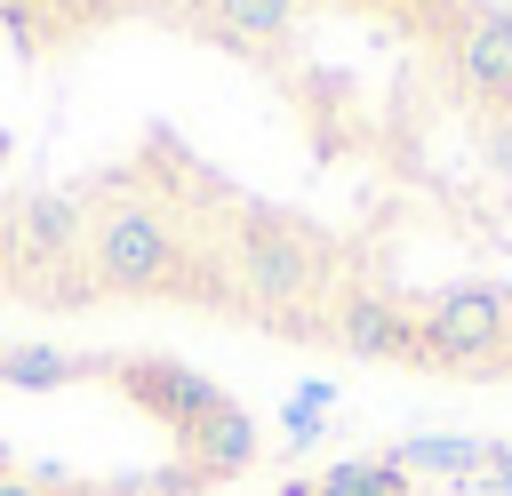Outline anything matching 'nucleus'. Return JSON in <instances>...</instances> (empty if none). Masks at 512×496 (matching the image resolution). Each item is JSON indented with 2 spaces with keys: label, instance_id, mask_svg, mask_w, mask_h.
Here are the masks:
<instances>
[{
  "label": "nucleus",
  "instance_id": "1",
  "mask_svg": "<svg viewBox=\"0 0 512 496\" xmlns=\"http://www.w3.org/2000/svg\"><path fill=\"white\" fill-rule=\"evenodd\" d=\"M88 264L104 280V296H160L176 288V264H184V240L160 208L144 200H104L88 216Z\"/></svg>",
  "mask_w": 512,
  "mask_h": 496
},
{
  "label": "nucleus",
  "instance_id": "2",
  "mask_svg": "<svg viewBox=\"0 0 512 496\" xmlns=\"http://www.w3.org/2000/svg\"><path fill=\"white\" fill-rule=\"evenodd\" d=\"M408 328H416L408 344L416 368H488L512 352V296L488 280H456L424 312H408Z\"/></svg>",
  "mask_w": 512,
  "mask_h": 496
},
{
  "label": "nucleus",
  "instance_id": "3",
  "mask_svg": "<svg viewBox=\"0 0 512 496\" xmlns=\"http://www.w3.org/2000/svg\"><path fill=\"white\" fill-rule=\"evenodd\" d=\"M328 280H336L328 248L304 240V232H256L248 224L240 248H232V296L248 312H304V304L328 296Z\"/></svg>",
  "mask_w": 512,
  "mask_h": 496
},
{
  "label": "nucleus",
  "instance_id": "4",
  "mask_svg": "<svg viewBox=\"0 0 512 496\" xmlns=\"http://www.w3.org/2000/svg\"><path fill=\"white\" fill-rule=\"evenodd\" d=\"M80 248H88V208L72 192H16L0 208V256L16 280H40L48 264L80 256Z\"/></svg>",
  "mask_w": 512,
  "mask_h": 496
},
{
  "label": "nucleus",
  "instance_id": "5",
  "mask_svg": "<svg viewBox=\"0 0 512 496\" xmlns=\"http://www.w3.org/2000/svg\"><path fill=\"white\" fill-rule=\"evenodd\" d=\"M320 328L352 360H408V344H416V328H408V312L392 296H336Z\"/></svg>",
  "mask_w": 512,
  "mask_h": 496
},
{
  "label": "nucleus",
  "instance_id": "6",
  "mask_svg": "<svg viewBox=\"0 0 512 496\" xmlns=\"http://www.w3.org/2000/svg\"><path fill=\"white\" fill-rule=\"evenodd\" d=\"M448 64L472 96H512V16L504 8H464L456 40H448Z\"/></svg>",
  "mask_w": 512,
  "mask_h": 496
},
{
  "label": "nucleus",
  "instance_id": "7",
  "mask_svg": "<svg viewBox=\"0 0 512 496\" xmlns=\"http://www.w3.org/2000/svg\"><path fill=\"white\" fill-rule=\"evenodd\" d=\"M208 24L240 48H272V40H288L296 0H208Z\"/></svg>",
  "mask_w": 512,
  "mask_h": 496
},
{
  "label": "nucleus",
  "instance_id": "8",
  "mask_svg": "<svg viewBox=\"0 0 512 496\" xmlns=\"http://www.w3.org/2000/svg\"><path fill=\"white\" fill-rule=\"evenodd\" d=\"M392 456H400V472H408V480H416V472H440V480H456V488H464V480H472V464H480V440H472V432H416V440H400Z\"/></svg>",
  "mask_w": 512,
  "mask_h": 496
},
{
  "label": "nucleus",
  "instance_id": "9",
  "mask_svg": "<svg viewBox=\"0 0 512 496\" xmlns=\"http://www.w3.org/2000/svg\"><path fill=\"white\" fill-rule=\"evenodd\" d=\"M312 496H408V472H400L392 448L384 456H344V464H328L312 480Z\"/></svg>",
  "mask_w": 512,
  "mask_h": 496
},
{
  "label": "nucleus",
  "instance_id": "10",
  "mask_svg": "<svg viewBox=\"0 0 512 496\" xmlns=\"http://www.w3.org/2000/svg\"><path fill=\"white\" fill-rule=\"evenodd\" d=\"M192 440L208 448V480H216V472H240V464L256 456V424H248V416H240L232 400H216V408H208V416L192 424Z\"/></svg>",
  "mask_w": 512,
  "mask_h": 496
},
{
  "label": "nucleus",
  "instance_id": "11",
  "mask_svg": "<svg viewBox=\"0 0 512 496\" xmlns=\"http://www.w3.org/2000/svg\"><path fill=\"white\" fill-rule=\"evenodd\" d=\"M64 376H72V360H64L56 344H0V384L48 392V384H64Z\"/></svg>",
  "mask_w": 512,
  "mask_h": 496
},
{
  "label": "nucleus",
  "instance_id": "12",
  "mask_svg": "<svg viewBox=\"0 0 512 496\" xmlns=\"http://www.w3.org/2000/svg\"><path fill=\"white\" fill-rule=\"evenodd\" d=\"M336 408V376H304L288 400H280V424H288V448H312L320 440V416Z\"/></svg>",
  "mask_w": 512,
  "mask_h": 496
},
{
  "label": "nucleus",
  "instance_id": "13",
  "mask_svg": "<svg viewBox=\"0 0 512 496\" xmlns=\"http://www.w3.org/2000/svg\"><path fill=\"white\" fill-rule=\"evenodd\" d=\"M40 304H96L104 296V280H96V264H88V248L80 256H64V264H48L40 280H24Z\"/></svg>",
  "mask_w": 512,
  "mask_h": 496
},
{
  "label": "nucleus",
  "instance_id": "14",
  "mask_svg": "<svg viewBox=\"0 0 512 496\" xmlns=\"http://www.w3.org/2000/svg\"><path fill=\"white\" fill-rule=\"evenodd\" d=\"M464 488H488V496H512V440H480V464Z\"/></svg>",
  "mask_w": 512,
  "mask_h": 496
},
{
  "label": "nucleus",
  "instance_id": "15",
  "mask_svg": "<svg viewBox=\"0 0 512 496\" xmlns=\"http://www.w3.org/2000/svg\"><path fill=\"white\" fill-rule=\"evenodd\" d=\"M0 496H40L32 480H16V472H0Z\"/></svg>",
  "mask_w": 512,
  "mask_h": 496
}]
</instances>
